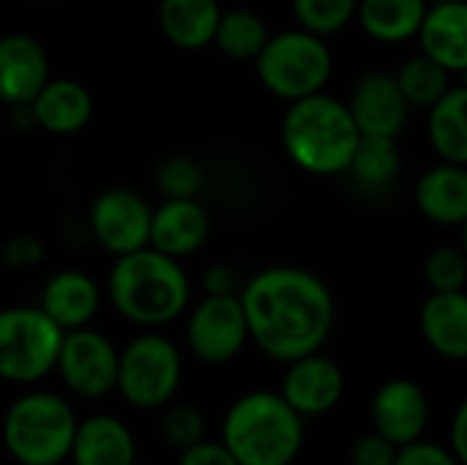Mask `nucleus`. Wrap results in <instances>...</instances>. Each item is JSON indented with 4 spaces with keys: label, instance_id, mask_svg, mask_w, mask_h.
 I'll return each instance as SVG.
<instances>
[{
    "label": "nucleus",
    "instance_id": "obj_1",
    "mask_svg": "<svg viewBox=\"0 0 467 465\" xmlns=\"http://www.w3.org/2000/svg\"><path fill=\"white\" fill-rule=\"evenodd\" d=\"M249 340L276 362H296L323 351L334 332L337 301L331 288L298 266H271L241 291Z\"/></svg>",
    "mask_w": 467,
    "mask_h": 465
},
{
    "label": "nucleus",
    "instance_id": "obj_2",
    "mask_svg": "<svg viewBox=\"0 0 467 465\" xmlns=\"http://www.w3.org/2000/svg\"><path fill=\"white\" fill-rule=\"evenodd\" d=\"M107 293L120 318L145 329H159L186 312L192 285L178 258L142 247L115 258Z\"/></svg>",
    "mask_w": 467,
    "mask_h": 465
},
{
    "label": "nucleus",
    "instance_id": "obj_3",
    "mask_svg": "<svg viewBox=\"0 0 467 465\" xmlns=\"http://www.w3.org/2000/svg\"><path fill=\"white\" fill-rule=\"evenodd\" d=\"M361 129L348 107L328 93L290 101L282 118V145L296 167L309 175H339L350 170Z\"/></svg>",
    "mask_w": 467,
    "mask_h": 465
},
{
    "label": "nucleus",
    "instance_id": "obj_4",
    "mask_svg": "<svg viewBox=\"0 0 467 465\" xmlns=\"http://www.w3.org/2000/svg\"><path fill=\"white\" fill-rule=\"evenodd\" d=\"M304 422L282 392L254 389L227 408L222 441L241 465H293L304 449Z\"/></svg>",
    "mask_w": 467,
    "mask_h": 465
},
{
    "label": "nucleus",
    "instance_id": "obj_5",
    "mask_svg": "<svg viewBox=\"0 0 467 465\" xmlns=\"http://www.w3.org/2000/svg\"><path fill=\"white\" fill-rule=\"evenodd\" d=\"M71 406L55 392H25L3 417V447L19 465H60L77 436Z\"/></svg>",
    "mask_w": 467,
    "mask_h": 465
},
{
    "label": "nucleus",
    "instance_id": "obj_6",
    "mask_svg": "<svg viewBox=\"0 0 467 465\" xmlns=\"http://www.w3.org/2000/svg\"><path fill=\"white\" fill-rule=\"evenodd\" d=\"M254 66L263 88L290 104L326 88L334 69V55L323 36L293 27L274 33Z\"/></svg>",
    "mask_w": 467,
    "mask_h": 465
},
{
    "label": "nucleus",
    "instance_id": "obj_7",
    "mask_svg": "<svg viewBox=\"0 0 467 465\" xmlns=\"http://www.w3.org/2000/svg\"><path fill=\"white\" fill-rule=\"evenodd\" d=\"M63 329L41 307L0 310V378L36 384L57 367Z\"/></svg>",
    "mask_w": 467,
    "mask_h": 465
},
{
    "label": "nucleus",
    "instance_id": "obj_8",
    "mask_svg": "<svg viewBox=\"0 0 467 465\" xmlns=\"http://www.w3.org/2000/svg\"><path fill=\"white\" fill-rule=\"evenodd\" d=\"M183 378V359L172 340L156 332L134 337L118 362V392L120 397L140 408L153 411L170 406Z\"/></svg>",
    "mask_w": 467,
    "mask_h": 465
},
{
    "label": "nucleus",
    "instance_id": "obj_9",
    "mask_svg": "<svg viewBox=\"0 0 467 465\" xmlns=\"http://www.w3.org/2000/svg\"><path fill=\"white\" fill-rule=\"evenodd\" d=\"M118 362L120 351L112 340L90 326H82L63 334L55 370L68 392L85 400H99L118 392Z\"/></svg>",
    "mask_w": 467,
    "mask_h": 465
},
{
    "label": "nucleus",
    "instance_id": "obj_10",
    "mask_svg": "<svg viewBox=\"0 0 467 465\" xmlns=\"http://www.w3.org/2000/svg\"><path fill=\"white\" fill-rule=\"evenodd\" d=\"M186 343L189 351L205 365L233 362L249 343V321L241 293H205V299L189 315Z\"/></svg>",
    "mask_w": 467,
    "mask_h": 465
},
{
    "label": "nucleus",
    "instance_id": "obj_11",
    "mask_svg": "<svg viewBox=\"0 0 467 465\" xmlns=\"http://www.w3.org/2000/svg\"><path fill=\"white\" fill-rule=\"evenodd\" d=\"M90 233L101 249L120 258L150 247V222L153 208L148 200L131 189L115 186L104 189L90 206Z\"/></svg>",
    "mask_w": 467,
    "mask_h": 465
},
{
    "label": "nucleus",
    "instance_id": "obj_12",
    "mask_svg": "<svg viewBox=\"0 0 467 465\" xmlns=\"http://www.w3.org/2000/svg\"><path fill=\"white\" fill-rule=\"evenodd\" d=\"M279 392L304 419H317L342 403L345 373L334 359L317 351L287 365Z\"/></svg>",
    "mask_w": 467,
    "mask_h": 465
},
{
    "label": "nucleus",
    "instance_id": "obj_13",
    "mask_svg": "<svg viewBox=\"0 0 467 465\" xmlns=\"http://www.w3.org/2000/svg\"><path fill=\"white\" fill-rule=\"evenodd\" d=\"M369 417L375 433L405 447L424 439L430 425V397L421 384L410 378H391L375 392Z\"/></svg>",
    "mask_w": 467,
    "mask_h": 465
},
{
    "label": "nucleus",
    "instance_id": "obj_14",
    "mask_svg": "<svg viewBox=\"0 0 467 465\" xmlns=\"http://www.w3.org/2000/svg\"><path fill=\"white\" fill-rule=\"evenodd\" d=\"M361 134L369 137H400L410 118V104L400 90L394 74L369 71L364 74L348 101Z\"/></svg>",
    "mask_w": 467,
    "mask_h": 465
},
{
    "label": "nucleus",
    "instance_id": "obj_15",
    "mask_svg": "<svg viewBox=\"0 0 467 465\" xmlns=\"http://www.w3.org/2000/svg\"><path fill=\"white\" fill-rule=\"evenodd\" d=\"M49 82V58L38 38L8 33L0 38V101L27 107Z\"/></svg>",
    "mask_w": 467,
    "mask_h": 465
},
{
    "label": "nucleus",
    "instance_id": "obj_16",
    "mask_svg": "<svg viewBox=\"0 0 467 465\" xmlns=\"http://www.w3.org/2000/svg\"><path fill=\"white\" fill-rule=\"evenodd\" d=\"M211 233V219L197 197H167L153 208L150 247L170 258L194 255Z\"/></svg>",
    "mask_w": 467,
    "mask_h": 465
},
{
    "label": "nucleus",
    "instance_id": "obj_17",
    "mask_svg": "<svg viewBox=\"0 0 467 465\" xmlns=\"http://www.w3.org/2000/svg\"><path fill=\"white\" fill-rule=\"evenodd\" d=\"M413 200L419 211L443 227H460L467 219V164L441 162L416 181Z\"/></svg>",
    "mask_w": 467,
    "mask_h": 465
},
{
    "label": "nucleus",
    "instance_id": "obj_18",
    "mask_svg": "<svg viewBox=\"0 0 467 465\" xmlns=\"http://www.w3.org/2000/svg\"><path fill=\"white\" fill-rule=\"evenodd\" d=\"M419 44L449 74H467V0L430 3Z\"/></svg>",
    "mask_w": 467,
    "mask_h": 465
},
{
    "label": "nucleus",
    "instance_id": "obj_19",
    "mask_svg": "<svg viewBox=\"0 0 467 465\" xmlns=\"http://www.w3.org/2000/svg\"><path fill=\"white\" fill-rule=\"evenodd\" d=\"M38 307L63 329H82L88 326L99 307H101V288L96 285V280L85 271H57L47 280V285L41 288V301Z\"/></svg>",
    "mask_w": 467,
    "mask_h": 465
},
{
    "label": "nucleus",
    "instance_id": "obj_20",
    "mask_svg": "<svg viewBox=\"0 0 467 465\" xmlns=\"http://www.w3.org/2000/svg\"><path fill=\"white\" fill-rule=\"evenodd\" d=\"M427 345L451 362L467 359V291H432L419 312Z\"/></svg>",
    "mask_w": 467,
    "mask_h": 465
},
{
    "label": "nucleus",
    "instance_id": "obj_21",
    "mask_svg": "<svg viewBox=\"0 0 467 465\" xmlns=\"http://www.w3.org/2000/svg\"><path fill=\"white\" fill-rule=\"evenodd\" d=\"M38 129L49 134H77L93 118V96L77 79H52L27 104Z\"/></svg>",
    "mask_w": 467,
    "mask_h": 465
},
{
    "label": "nucleus",
    "instance_id": "obj_22",
    "mask_svg": "<svg viewBox=\"0 0 467 465\" xmlns=\"http://www.w3.org/2000/svg\"><path fill=\"white\" fill-rule=\"evenodd\" d=\"M68 458L74 465H134L137 444L118 417L99 414L77 425Z\"/></svg>",
    "mask_w": 467,
    "mask_h": 465
},
{
    "label": "nucleus",
    "instance_id": "obj_23",
    "mask_svg": "<svg viewBox=\"0 0 467 465\" xmlns=\"http://www.w3.org/2000/svg\"><path fill=\"white\" fill-rule=\"evenodd\" d=\"M222 19L219 0H161L159 27L178 49H202L213 44Z\"/></svg>",
    "mask_w": 467,
    "mask_h": 465
},
{
    "label": "nucleus",
    "instance_id": "obj_24",
    "mask_svg": "<svg viewBox=\"0 0 467 465\" xmlns=\"http://www.w3.org/2000/svg\"><path fill=\"white\" fill-rule=\"evenodd\" d=\"M430 0H358V25L380 44L419 38Z\"/></svg>",
    "mask_w": 467,
    "mask_h": 465
},
{
    "label": "nucleus",
    "instance_id": "obj_25",
    "mask_svg": "<svg viewBox=\"0 0 467 465\" xmlns=\"http://www.w3.org/2000/svg\"><path fill=\"white\" fill-rule=\"evenodd\" d=\"M430 143L443 162L467 164V85H451L430 110Z\"/></svg>",
    "mask_w": 467,
    "mask_h": 465
},
{
    "label": "nucleus",
    "instance_id": "obj_26",
    "mask_svg": "<svg viewBox=\"0 0 467 465\" xmlns=\"http://www.w3.org/2000/svg\"><path fill=\"white\" fill-rule=\"evenodd\" d=\"M400 167H402L400 137H369V134H364L348 173L356 178L358 186L372 189V192H383L397 181Z\"/></svg>",
    "mask_w": 467,
    "mask_h": 465
},
{
    "label": "nucleus",
    "instance_id": "obj_27",
    "mask_svg": "<svg viewBox=\"0 0 467 465\" xmlns=\"http://www.w3.org/2000/svg\"><path fill=\"white\" fill-rule=\"evenodd\" d=\"M268 38H271L268 22L257 11L230 8V11H222L213 44L219 47L222 55L233 60H257Z\"/></svg>",
    "mask_w": 467,
    "mask_h": 465
},
{
    "label": "nucleus",
    "instance_id": "obj_28",
    "mask_svg": "<svg viewBox=\"0 0 467 465\" xmlns=\"http://www.w3.org/2000/svg\"><path fill=\"white\" fill-rule=\"evenodd\" d=\"M394 77H397L400 90L408 99V104L410 107H424V110H432L451 88V74L424 52L408 58L397 69Z\"/></svg>",
    "mask_w": 467,
    "mask_h": 465
},
{
    "label": "nucleus",
    "instance_id": "obj_29",
    "mask_svg": "<svg viewBox=\"0 0 467 465\" xmlns=\"http://www.w3.org/2000/svg\"><path fill=\"white\" fill-rule=\"evenodd\" d=\"M293 14L298 27L326 38L342 33L358 16V0H293Z\"/></svg>",
    "mask_w": 467,
    "mask_h": 465
},
{
    "label": "nucleus",
    "instance_id": "obj_30",
    "mask_svg": "<svg viewBox=\"0 0 467 465\" xmlns=\"http://www.w3.org/2000/svg\"><path fill=\"white\" fill-rule=\"evenodd\" d=\"M424 280L430 291H465L467 285V255L462 247L443 244L432 249L424 260Z\"/></svg>",
    "mask_w": 467,
    "mask_h": 465
},
{
    "label": "nucleus",
    "instance_id": "obj_31",
    "mask_svg": "<svg viewBox=\"0 0 467 465\" xmlns=\"http://www.w3.org/2000/svg\"><path fill=\"white\" fill-rule=\"evenodd\" d=\"M202 184L205 173L192 156H167L156 167V186L164 197H197Z\"/></svg>",
    "mask_w": 467,
    "mask_h": 465
},
{
    "label": "nucleus",
    "instance_id": "obj_32",
    "mask_svg": "<svg viewBox=\"0 0 467 465\" xmlns=\"http://www.w3.org/2000/svg\"><path fill=\"white\" fill-rule=\"evenodd\" d=\"M205 417L197 406L192 403H178V406H170L164 411V419H161V436L170 447L175 449H186L197 441L205 439Z\"/></svg>",
    "mask_w": 467,
    "mask_h": 465
},
{
    "label": "nucleus",
    "instance_id": "obj_33",
    "mask_svg": "<svg viewBox=\"0 0 467 465\" xmlns=\"http://www.w3.org/2000/svg\"><path fill=\"white\" fill-rule=\"evenodd\" d=\"M400 447L380 433H367L350 447V465H394Z\"/></svg>",
    "mask_w": 467,
    "mask_h": 465
},
{
    "label": "nucleus",
    "instance_id": "obj_34",
    "mask_svg": "<svg viewBox=\"0 0 467 465\" xmlns=\"http://www.w3.org/2000/svg\"><path fill=\"white\" fill-rule=\"evenodd\" d=\"M0 258H3V263L8 269L25 271V269H33V266H38L44 260V244L33 233H19V236H11L3 244Z\"/></svg>",
    "mask_w": 467,
    "mask_h": 465
},
{
    "label": "nucleus",
    "instance_id": "obj_35",
    "mask_svg": "<svg viewBox=\"0 0 467 465\" xmlns=\"http://www.w3.org/2000/svg\"><path fill=\"white\" fill-rule=\"evenodd\" d=\"M394 465H462L457 460V455L451 452V447L419 439L413 444L400 447L397 452V463Z\"/></svg>",
    "mask_w": 467,
    "mask_h": 465
},
{
    "label": "nucleus",
    "instance_id": "obj_36",
    "mask_svg": "<svg viewBox=\"0 0 467 465\" xmlns=\"http://www.w3.org/2000/svg\"><path fill=\"white\" fill-rule=\"evenodd\" d=\"M178 465H241L235 455L224 447V441H197L181 449Z\"/></svg>",
    "mask_w": 467,
    "mask_h": 465
},
{
    "label": "nucleus",
    "instance_id": "obj_37",
    "mask_svg": "<svg viewBox=\"0 0 467 465\" xmlns=\"http://www.w3.org/2000/svg\"><path fill=\"white\" fill-rule=\"evenodd\" d=\"M202 288L205 293H213V296H224V293H238V280H235V271L230 266H211L205 274H202Z\"/></svg>",
    "mask_w": 467,
    "mask_h": 465
},
{
    "label": "nucleus",
    "instance_id": "obj_38",
    "mask_svg": "<svg viewBox=\"0 0 467 465\" xmlns=\"http://www.w3.org/2000/svg\"><path fill=\"white\" fill-rule=\"evenodd\" d=\"M449 447L457 455V460L467 465V397L457 406V411H454L451 433H449Z\"/></svg>",
    "mask_w": 467,
    "mask_h": 465
},
{
    "label": "nucleus",
    "instance_id": "obj_39",
    "mask_svg": "<svg viewBox=\"0 0 467 465\" xmlns=\"http://www.w3.org/2000/svg\"><path fill=\"white\" fill-rule=\"evenodd\" d=\"M460 247L465 249V255H467V219L460 225Z\"/></svg>",
    "mask_w": 467,
    "mask_h": 465
},
{
    "label": "nucleus",
    "instance_id": "obj_40",
    "mask_svg": "<svg viewBox=\"0 0 467 465\" xmlns=\"http://www.w3.org/2000/svg\"><path fill=\"white\" fill-rule=\"evenodd\" d=\"M430 3H446V0H430Z\"/></svg>",
    "mask_w": 467,
    "mask_h": 465
},
{
    "label": "nucleus",
    "instance_id": "obj_41",
    "mask_svg": "<svg viewBox=\"0 0 467 465\" xmlns=\"http://www.w3.org/2000/svg\"><path fill=\"white\" fill-rule=\"evenodd\" d=\"M134 465H142V463H134Z\"/></svg>",
    "mask_w": 467,
    "mask_h": 465
}]
</instances>
